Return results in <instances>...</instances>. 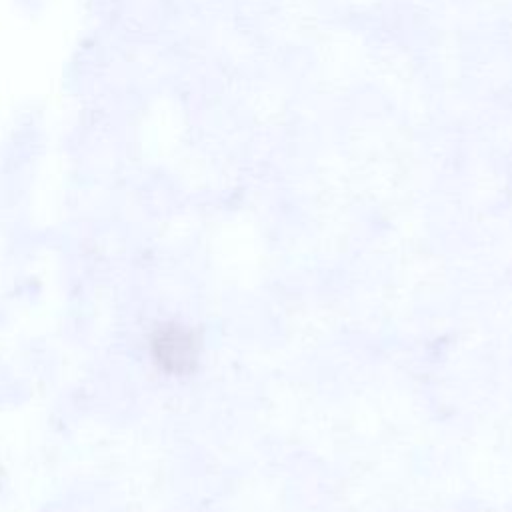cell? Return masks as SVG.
<instances>
[{
	"mask_svg": "<svg viewBox=\"0 0 512 512\" xmlns=\"http://www.w3.org/2000/svg\"><path fill=\"white\" fill-rule=\"evenodd\" d=\"M154 362L170 374H186L198 362V338L192 330L180 324H162L150 340Z\"/></svg>",
	"mask_w": 512,
	"mask_h": 512,
	"instance_id": "cell-1",
	"label": "cell"
}]
</instances>
